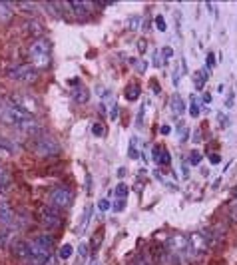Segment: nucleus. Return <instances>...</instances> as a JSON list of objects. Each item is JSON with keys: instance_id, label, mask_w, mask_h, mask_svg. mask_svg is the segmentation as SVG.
Segmentation results:
<instances>
[{"instance_id": "nucleus-22", "label": "nucleus", "mask_w": 237, "mask_h": 265, "mask_svg": "<svg viewBox=\"0 0 237 265\" xmlns=\"http://www.w3.org/2000/svg\"><path fill=\"white\" fill-rule=\"evenodd\" d=\"M72 251H74V249H72V245H70V243L62 245V247H60V251H58V253H60V259H70V257H72Z\"/></svg>"}, {"instance_id": "nucleus-30", "label": "nucleus", "mask_w": 237, "mask_h": 265, "mask_svg": "<svg viewBox=\"0 0 237 265\" xmlns=\"http://www.w3.org/2000/svg\"><path fill=\"white\" fill-rule=\"evenodd\" d=\"M137 150H135V140H132V144H130V157L132 160H137Z\"/></svg>"}, {"instance_id": "nucleus-41", "label": "nucleus", "mask_w": 237, "mask_h": 265, "mask_svg": "<svg viewBox=\"0 0 237 265\" xmlns=\"http://www.w3.org/2000/svg\"><path fill=\"white\" fill-rule=\"evenodd\" d=\"M18 8H24V10H34V4H18Z\"/></svg>"}, {"instance_id": "nucleus-7", "label": "nucleus", "mask_w": 237, "mask_h": 265, "mask_svg": "<svg viewBox=\"0 0 237 265\" xmlns=\"http://www.w3.org/2000/svg\"><path fill=\"white\" fill-rule=\"evenodd\" d=\"M6 74H8L12 80L26 82V84H30V82H34V80L38 78V72H36L32 66H16V68H10Z\"/></svg>"}, {"instance_id": "nucleus-36", "label": "nucleus", "mask_w": 237, "mask_h": 265, "mask_svg": "<svg viewBox=\"0 0 237 265\" xmlns=\"http://www.w3.org/2000/svg\"><path fill=\"white\" fill-rule=\"evenodd\" d=\"M100 239H102V231L98 233V237H96V235H94V241H92V247H94V249H96V247L100 245Z\"/></svg>"}, {"instance_id": "nucleus-42", "label": "nucleus", "mask_w": 237, "mask_h": 265, "mask_svg": "<svg viewBox=\"0 0 237 265\" xmlns=\"http://www.w3.org/2000/svg\"><path fill=\"white\" fill-rule=\"evenodd\" d=\"M211 102V94H203V104H209Z\"/></svg>"}, {"instance_id": "nucleus-3", "label": "nucleus", "mask_w": 237, "mask_h": 265, "mask_svg": "<svg viewBox=\"0 0 237 265\" xmlns=\"http://www.w3.org/2000/svg\"><path fill=\"white\" fill-rule=\"evenodd\" d=\"M38 222H40V226H44V227L54 229V227H60V226H62V216L58 214L54 207H42V209L38 211Z\"/></svg>"}, {"instance_id": "nucleus-12", "label": "nucleus", "mask_w": 237, "mask_h": 265, "mask_svg": "<svg viewBox=\"0 0 237 265\" xmlns=\"http://www.w3.org/2000/svg\"><path fill=\"white\" fill-rule=\"evenodd\" d=\"M207 78H209V70H198V72H194V86L198 90H202L205 86Z\"/></svg>"}, {"instance_id": "nucleus-2", "label": "nucleus", "mask_w": 237, "mask_h": 265, "mask_svg": "<svg viewBox=\"0 0 237 265\" xmlns=\"http://www.w3.org/2000/svg\"><path fill=\"white\" fill-rule=\"evenodd\" d=\"M34 151H36L38 155H42V157H50V155H56V153L60 151V146H58V142H56L54 138H50V136H40V138H36V142H34Z\"/></svg>"}, {"instance_id": "nucleus-23", "label": "nucleus", "mask_w": 237, "mask_h": 265, "mask_svg": "<svg viewBox=\"0 0 237 265\" xmlns=\"http://www.w3.org/2000/svg\"><path fill=\"white\" fill-rule=\"evenodd\" d=\"M92 134L94 136H104V124L102 122H94L92 124Z\"/></svg>"}, {"instance_id": "nucleus-15", "label": "nucleus", "mask_w": 237, "mask_h": 265, "mask_svg": "<svg viewBox=\"0 0 237 265\" xmlns=\"http://www.w3.org/2000/svg\"><path fill=\"white\" fill-rule=\"evenodd\" d=\"M154 160H156L158 164L168 166V164H169V153H168V150H164V148H154Z\"/></svg>"}, {"instance_id": "nucleus-20", "label": "nucleus", "mask_w": 237, "mask_h": 265, "mask_svg": "<svg viewBox=\"0 0 237 265\" xmlns=\"http://www.w3.org/2000/svg\"><path fill=\"white\" fill-rule=\"evenodd\" d=\"M187 164L200 166V164H202V153H200V151H192V153L187 155Z\"/></svg>"}, {"instance_id": "nucleus-38", "label": "nucleus", "mask_w": 237, "mask_h": 265, "mask_svg": "<svg viewBox=\"0 0 237 265\" xmlns=\"http://www.w3.org/2000/svg\"><path fill=\"white\" fill-rule=\"evenodd\" d=\"M42 265H56V259H54V257L50 255V257H48V259H46V261H44Z\"/></svg>"}, {"instance_id": "nucleus-10", "label": "nucleus", "mask_w": 237, "mask_h": 265, "mask_svg": "<svg viewBox=\"0 0 237 265\" xmlns=\"http://www.w3.org/2000/svg\"><path fill=\"white\" fill-rule=\"evenodd\" d=\"M34 241H36L42 249L48 251V253H50V251H52V247H54V237H52V235H46V233H44V235H38Z\"/></svg>"}, {"instance_id": "nucleus-24", "label": "nucleus", "mask_w": 237, "mask_h": 265, "mask_svg": "<svg viewBox=\"0 0 237 265\" xmlns=\"http://www.w3.org/2000/svg\"><path fill=\"white\" fill-rule=\"evenodd\" d=\"M128 191H130V189H128V186H126V184H120V186L116 188V195H118L120 199H124V197L128 195Z\"/></svg>"}, {"instance_id": "nucleus-35", "label": "nucleus", "mask_w": 237, "mask_h": 265, "mask_svg": "<svg viewBox=\"0 0 237 265\" xmlns=\"http://www.w3.org/2000/svg\"><path fill=\"white\" fill-rule=\"evenodd\" d=\"M6 239H8L6 231H0V247H4V245H6Z\"/></svg>"}, {"instance_id": "nucleus-29", "label": "nucleus", "mask_w": 237, "mask_h": 265, "mask_svg": "<svg viewBox=\"0 0 237 265\" xmlns=\"http://www.w3.org/2000/svg\"><path fill=\"white\" fill-rule=\"evenodd\" d=\"M86 257H88V245H86V243H82V245H80V261H78V265H80Z\"/></svg>"}, {"instance_id": "nucleus-44", "label": "nucleus", "mask_w": 237, "mask_h": 265, "mask_svg": "<svg viewBox=\"0 0 237 265\" xmlns=\"http://www.w3.org/2000/svg\"><path fill=\"white\" fill-rule=\"evenodd\" d=\"M235 195H237V188H235Z\"/></svg>"}, {"instance_id": "nucleus-8", "label": "nucleus", "mask_w": 237, "mask_h": 265, "mask_svg": "<svg viewBox=\"0 0 237 265\" xmlns=\"http://www.w3.org/2000/svg\"><path fill=\"white\" fill-rule=\"evenodd\" d=\"M0 222L6 224L8 227H16V216H14V211L8 207V203H0Z\"/></svg>"}, {"instance_id": "nucleus-19", "label": "nucleus", "mask_w": 237, "mask_h": 265, "mask_svg": "<svg viewBox=\"0 0 237 265\" xmlns=\"http://www.w3.org/2000/svg\"><path fill=\"white\" fill-rule=\"evenodd\" d=\"M74 100H76V102H80V104L88 102V90H86L84 86H80V88L74 92Z\"/></svg>"}, {"instance_id": "nucleus-1", "label": "nucleus", "mask_w": 237, "mask_h": 265, "mask_svg": "<svg viewBox=\"0 0 237 265\" xmlns=\"http://www.w3.org/2000/svg\"><path fill=\"white\" fill-rule=\"evenodd\" d=\"M28 58L32 68L42 70V68H48L50 66V42L46 38H38L30 44L28 48Z\"/></svg>"}, {"instance_id": "nucleus-37", "label": "nucleus", "mask_w": 237, "mask_h": 265, "mask_svg": "<svg viewBox=\"0 0 237 265\" xmlns=\"http://www.w3.org/2000/svg\"><path fill=\"white\" fill-rule=\"evenodd\" d=\"M185 136H187V128H185V126H179V140L183 142V140H185Z\"/></svg>"}, {"instance_id": "nucleus-16", "label": "nucleus", "mask_w": 237, "mask_h": 265, "mask_svg": "<svg viewBox=\"0 0 237 265\" xmlns=\"http://www.w3.org/2000/svg\"><path fill=\"white\" fill-rule=\"evenodd\" d=\"M126 26L132 32H139V28H141V16H130L128 22H126Z\"/></svg>"}, {"instance_id": "nucleus-11", "label": "nucleus", "mask_w": 237, "mask_h": 265, "mask_svg": "<svg viewBox=\"0 0 237 265\" xmlns=\"http://www.w3.org/2000/svg\"><path fill=\"white\" fill-rule=\"evenodd\" d=\"M68 8H72L78 16H86L90 10H92V4H88V2H70V4H66Z\"/></svg>"}, {"instance_id": "nucleus-40", "label": "nucleus", "mask_w": 237, "mask_h": 265, "mask_svg": "<svg viewBox=\"0 0 237 265\" xmlns=\"http://www.w3.org/2000/svg\"><path fill=\"white\" fill-rule=\"evenodd\" d=\"M219 162H221V157H219L217 153H213V155H211V164H219Z\"/></svg>"}, {"instance_id": "nucleus-32", "label": "nucleus", "mask_w": 237, "mask_h": 265, "mask_svg": "<svg viewBox=\"0 0 237 265\" xmlns=\"http://www.w3.org/2000/svg\"><path fill=\"white\" fill-rule=\"evenodd\" d=\"M137 50L141 52V54H144V52L148 50V42H146V40H137Z\"/></svg>"}, {"instance_id": "nucleus-39", "label": "nucleus", "mask_w": 237, "mask_h": 265, "mask_svg": "<svg viewBox=\"0 0 237 265\" xmlns=\"http://www.w3.org/2000/svg\"><path fill=\"white\" fill-rule=\"evenodd\" d=\"M217 120H219V124H221V126H223V124H227V116H225V114H219V116H217Z\"/></svg>"}, {"instance_id": "nucleus-21", "label": "nucleus", "mask_w": 237, "mask_h": 265, "mask_svg": "<svg viewBox=\"0 0 237 265\" xmlns=\"http://www.w3.org/2000/svg\"><path fill=\"white\" fill-rule=\"evenodd\" d=\"M10 155H12V150L8 148V144H2V142H0V160H8Z\"/></svg>"}, {"instance_id": "nucleus-5", "label": "nucleus", "mask_w": 237, "mask_h": 265, "mask_svg": "<svg viewBox=\"0 0 237 265\" xmlns=\"http://www.w3.org/2000/svg\"><path fill=\"white\" fill-rule=\"evenodd\" d=\"M187 243H189V249H192V255H203L209 247L207 233H202V231H196V233L189 235Z\"/></svg>"}, {"instance_id": "nucleus-17", "label": "nucleus", "mask_w": 237, "mask_h": 265, "mask_svg": "<svg viewBox=\"0 0 237 265\" xmlns=\"http://www.w3.org/2000/svg\"><path fill=\"white\" fill-rule=\"evenodd\" d=\"M90 218H92V205H86V209H84V218H82V224H80V233L86 231V227H88V224H90Z\"/></svg>"}, {"instance_id": "nucleus-31", "label": "nucleus", "mask_w": 237, "mask_h": 265, "mask_svg": "<svg viewBox=\"0 0 237 265\" xmlns=\"http://www.w3.org/2000/svg\"><path fill=\"white\" fill-rule=\"evenodd\" d=\"M205 64H207V68H213V66H215V56H213V52H209V54H207Z\"/></svg>"}, {"instance_id": "nucleus-33", "label": "nucleus", "mask_w": 237, "mask_h": 265, "mask_svg": "<svg viewBox=\"0 0 237 265\" xmlns=\"http://www.w3.org/2000/svg\"><path fill=\"white\" fill-rule=\"evenodd\" d=\"M98 207H100V211H108V209H110V201H108V199H100Z\"/></svg>"}, {"instance_id": "nucleus-43", "label": "nucleus", "mask_w": 237, "mask_h": 265, "mask_svg": "<svg viewBox=\"0 0 237 265\" xmlns=\"http://www.w3.org/2000/svg\"><path fill=\"white\" fill-rule=\"evenodd\" d=\"M162 134L168 136V134H169V126H164V128H162Z\"/></svg>"}, {"instance_id": "nucleus-27", "label": "nucleus", "mask_w": 237, "mask_h": 265, "mask_svg": "<svg viewBox=\"0 0 237 265\" xmlns=\"http://www.w3.org/2000/svg\"><path fill=\"white\" fill-rule=\"evenodd\" d=\"M134 64H135V70L137 72H146V68H148V62L146 60H132Z\"/></svg>"}, {"instance_id": "nucleus-34", "label": "nucleus", "mask_w": 237, "mask_h": 265, "mask_svg": "<svg viewBox=\"0 0 237 265\" xmlns=\"http://www.w3.org/2000/svg\"><path fill=\"white\" fill-rule=\"evenodd\" d=\"M124 205H126V201H124V199L116 201V203H114V211H118V214H120V211H124Z\"/></svg>"}, {"instance_id": "nucleus-26", "label": "nucleus", "mask_w": 237, "mask_h": 265, "mask_svg": "<svg viewBox=\"0 0 237 265\" xmlns=\"http://www.w3.org/2000/svg\"><path fill=\"white\" fill-rule=\"evenodd\" d=\"M229 218L237 224V197H235V201L231 203V207H229Z\"/></svg>"}, {"instance_id": "nucleus-4", "label": "nucleus", "mask_w": 237, "mask_h": 265, "mask_svg": "<svg viewBox=\"0 0 237 265\" xmlns=\"http://www.w3.org/2000/svg\"><path fill=\"white\" fill-rule=\"evenodd\" d=\"M12 102L18 106L20 110H24L26 114H36L38 112V102H36V98L32 96V94H28V92H16L14 96H12Z\"/></svg>"}, {"instance_id": "nucleus-9", "label": "nucleus", "mask_w": 237, "mask_h": 265, "mask_svg": "<svg viewBox=\"0 0 237 265\" xmlns=\"http://www.w3.org/2000/svg\"><path fill=\"white\" fill-rule=\"evenodd\" d=\"M12 253L18 259H30V249H28V243H24V241H14L12 243Z\"/></svg>"}, {"instance_id": "nucleus-14", "label": "nucleus", "mask_w": 237, "mask_h": 265, "mask_svg": "<svg viewBox=\"0 0 237 265\" xmlns=\"http://www.w3.org/2000/svg\"><path fill=\"white\" fill-rule=\"evenodd\" d=\"M12 16H14L12 6H10V4H6V2H0V22L6 24V22H10V20H12Z\"/></svg>"}, {"instance_id": "nucleus-25", "label": "nucleus", "mask_w": 237, "mask_h": 265, "mask_svg": "<svg viewBox=\"0 0 237 265\" xmlns=\"http://www.w3.org/2000/svg\"><path fill=\"white\" fill-rule=\"evenodd\" d=\"M189 110H192V112H189V114H192L194 118H198L200 116V106H198V102L192 98V104H189Z\"/></svg>"}, {"instance_id": "nucleus-18", "label": "nucleus", "mask_w": 237, "mask_h": 265, "mask_svg": "<svg viewBox=\"0 0 237 265\" xmlns=\"http://www.w3.org/2000/svg\"><path fill=\"white\" fill-rule=\"evenodd\" d=\"M137 96H139V86L137 84H130L126 88V98L128 100H137Z\"/></svg>"}, {"instance_id": "nucleus-13", "label": "nucleus", "mask_w": 237, "mask_h": 265, "mask_svg": "<svg viewBox=\"0 0 237 265\" xmlns=\"http://www.w3.org/2000/svg\"><path fill=\"white\" fill-rule=\"evenodd\" d=\"M169 106H171V112L175 114V116H181L183 112H185V102L175 94L173 98H171V102H169Z\"/></svg>"}, {"instance_id": "nucleus-6", "label": "nucleus", "mask_w": 237, "mask_h": 265, "mask_svg": "<svg viewBox=\"0 0 237 265\" xmlns=\"http://www.w3.org/2000/svg\"><path fill=\"white\" fill-rule=\"evenodd\" d=\"M72 199H74V193H72V189L66 188V186H58V188H54V191L50 193V201H52L56 207H68V205L72 203Z\"/></svg>"}, {"instance_id": "nucleus-28", "label": "nucleus", "mask_w": 237, "mask_h": 265, "mask_svg": "<svg viewBox=\"0 0 237 265\" xmlns=\"http://www.w3.org/2000/svg\"><path fill=\"white\" fill-rule=\"evenodd\" d=\"M156 26H158V30L160 32H166V20H164V16L160 14V16H156Z\"/></svg>"}]
</instances>
